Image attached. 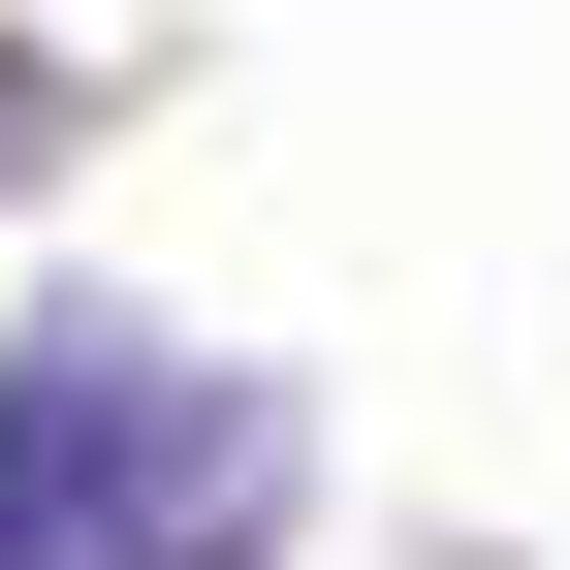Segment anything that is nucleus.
<instances>
[{"label":"nucleus","mask_w":570,"mask_h":570,"mask_svg":"<svg viewBox=\"0 0 570 570\" xmlns=\"http://www.w3.org/2000/svg\"><path fill=\"white\" fill-rule=\"evenodd\" d=\"M285 444L190 348H0V570H254Z\"/></svg>","instance_id":"nucleus-1"}]
</instances>
